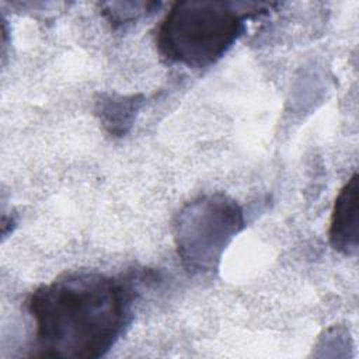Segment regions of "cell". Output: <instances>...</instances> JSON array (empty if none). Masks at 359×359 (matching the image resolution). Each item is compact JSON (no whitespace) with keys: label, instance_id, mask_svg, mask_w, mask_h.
I'll return each mask as SVG.
<instances>
[{"label":"cell","instance_id":"obj_6","mask_svg":"<svg viewBox=\"0 0 359 359\" xmlns=\"http://www.w3.org/2000/svg\"><path fill=\"white\" fill-rule=\"evenodd\" d=\"M160 7L156 1H111L101 4L102 14L114 27H122L154 13Z\"/></svg>","mask_w":359,"mask_h":359},{"label":"cell","instance_id":"obj_2","mask_svg":"<svg viewBox=\"0 0 359 359\" xmlns=\"http://www.w3.org/2000/svg\"><path fill=\"white\" fill-rule=\"evenodd\" d=\"M272 4L184 0L172 4L157 29V48L168 62L202 69L216 63L245 29V20Z\"/></svg>","mask_w":359,"mask_h":359},{"label":"cell","instance_id":"obj_4","mask_svg":"<svg viewBox=\"0 0 359 359\" xmlns=\"http://www.w3.org/2000/svg\"><path fill=\"white\" fill-rule=\"evenodd\" d=\"M330 244L344 255H356L359 248V177L355 172L341 188L331 215Z\"/></svg>","mask_w":359,"mask_h":359},{"label":"cell","instance_id":"obj_3","mask_svg":"<svg viewBox=\"0 0 359 359\" xmlns=\"http://www.w3.org/2000/svg\"><path fill=\"white\" fill-rule=\"evenodd\" d=\"M243 224L241 208L224 195H208L191 202L175 224L182 262L194 271H210Z\"/></svg>","mask_w":359,"mask_h":359},{"label":"cell","instance_id":"obj_5","mask_svg":"<svg viewBox=\"0 0 359 359\" xmlns=\"http://www.w3.org/2000/svg\"><path fill=\"white\" fill-rule=\"evenodd\" d=\"M139 95L132 97H108L100 102V115L104 125L111 133L122 135L132 125L133 116L140 105Z\"/></svg>","mask_w":359,"mask_h":359},{"label":"cell","instance_id":"obj_1","mask_svg":"<svg viewBox=\"0 0 359 359\" xmlns=\"http://www.w3.org/2000/svg\"><path fill=\"white\" fill-rule=\"evenodd\" d=\"M132 287L98 272H73L35 289L28 311L35 325V356H104L130 321Z\"/></svg>","mask_w":359,"mask_h":359}]
</instances>
